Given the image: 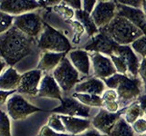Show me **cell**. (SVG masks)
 I'll use <instances>...</instances> for the list:
<instances>
[{
	"instance_id": "4",
	"label": "cell",
	"mask_w": 146,
	"mask_h": 136,
	"mask_svg": "<svg viewBox=\"0 0 146 136\" xmlns=\"http://www.w3.org/2000/svg\"><path fill=\"white\" fill-rule=\"evenodd\" d=\"M38 47L44 52L66 54L71 49V44L66 35L45 23L44 30L38 42Z\"/></svg>"
},
{
	"instance_id": "9",
	"label": "cell",
	"mask_w": 146,
	"mask_h": 136,
	"mask_svg": "<svg viewBox=\"0 0 146 136\" xmlns=\"http://www.w3.org/2000/svg\"><path fill=\"white\" fill-rule=\"evenodd\" d=\"M90 109L89 106L84 105L74 97H66L61 101L60 105L51 111V112L60 115L80 117L85 119L90 118Z\"/></svg>"
},
{
	"instance_id": "3",
	"label": "cell",
	"mask_w": 146,
	"mask_h": 136,
	"mask_svg": "<svg viewBox=\"0 0 146 136\" xmlns=\"http://www.w3.org/2000/svg\"><path fill=\"white\" fill-rule=\"evenodd\" d=\"M109 89L115 90L118 94V102L120 104L129 103L140 97L141 80L137 77H129L127 75L115 74L110 78L102 80Z\"/></svg>"
},
{
	"instance_id": "31",
	"label": "cell",
	"mask_w": 146,
	"mask_h": 136,
	"mask_svg": "<svg viewBox=\"0 0 146 136\" xmlns=\"http://www.w3.org/2000/svg\"><path fill=\"white\" fill-rule=\"evenodd\" d=\"M68 24H70L73 30H74V35H73L72 41L74 44H79L80 41V37L81 35H83V33L86 31L85 27L83 26V25L81 24L80 22H79L78 20H71V21H68L66 22Z\"/></svg>"
},
{
	"instance_id": "49",
	"label": "cell",
	"mask_w": 146,
	"mask_h": 136,
	"mask_svg": "<svg viewBox=\"0 0 146 136\" xmlns=\"http://www.w3.org/2000/svg\"><path fill=\"white\" fill-rule=\"evenodd\" d=\"M141 136H146V134H143V135H141Z\"/></svg>"
},
{
	"instance_id": "26",
	"label": "cell",
	"mask_w": 146,
	"mask_h": 136,
	"mask_svg": "<svg viewBox=\"0 0 146 136\" xmlns=\"http://www.w3.org/2000/svg\"><path fill=\"white\" fill-rule=\"evenodd\" d=\"M143 114V112L141 110L140 103H133L125 109L124 113H123V118L128 124L132 125L137 120L140 119V117Z\"/></svg>"
},
{
	"instance_id": "8",
	"label": "cell",
	"mask_w": 146,
	"mask_h": 136,
	"mask_svg": "<svg viewBox=\"0 0 146 136\" xmlns=\"http://www.w3.org/2000/svg\"><path fill=\"white\" fill-rule=\"evenodd\" d=\"M120 44H118L111 36L100 31L98 35L91 37L90 42L84 45V50L87 52L100 53L111 56L115 54V52Z\"/></svg>"
},
{
	"instance_id": "29",
	"label": "cell",
	"mask_w": 146,
	"mask_h": 136,
	"mask_svg": "<svg viewBox=\"0 0 146 136\" xmlns=\"http://www.w3.org/2000/svg\"><path fill=\"white\" fill-rule=\"evenodd\" d=\"M15 17L16 16L0 11V33L4 34L11 28L13 26L12 25H14Z\"/></svg>"
},
{
	"instance_id": "7",
	"label": "cell",
	"mask_w": 146,
	"mask_h": 136,
	"mask_svg": "<svg viewBox=\"0 0 146 136\" xmlns=\"http://www.w3.org/2000/svg\"><path fill=\"white\" fill-rule=\"evenodd\" d=\"M13 26L29 37L34 38L43 32L45 23H43L42 18L38 13L29 12L16 16Z\"/></svg>"
},
{
	"instance_id": "28",
	"label": "cell",
	"mask_w": 146,
	"mask_h": 136,
	"mask_svg": "<svg viewBox=\"0 0 146 136\" xmlns=\"http://www.w3.org/2000/svg\"><path fill=\"white\" fill-rule=\"evenodd\" d=\"M47 125L58 133H67L65 125H64L61 120L60 115L58 114V113H53V114H51L48 117Z\"/></svg>"
},
{
	"instance_id": "13",
	"label": "cell",
	"mask_w": 146,
	"mask_h": 136,
	"mask_svg": "<svg viewBox=\"0 0 146 136\" xmlns=\"http://www.w3.org/2000/svg\"><path fill=\"white\" fill-rule=\"evenodd\" d=\"M41 7L38 1L34 0H2L0 11L11 16H21Z\"/></svg>"
},
{
	"instance_id": "2",
	"label": "cell",
	"mask_w": 146,
	"mask_h": 136,
	"mask_svg": "<svg viewBox=\"0 0 146 136\" xmlns=\"http://www.w3.org/2000/svg\"><path fill=\"white\" fill-rule=\"evenodd\" d=\"M120 45H129L144 34L125 17L116 15L110 24L100 29Z\"/></svg>"
},
{
	"instance_id": "43",
	"label": "cell",
	"mask_w": 146,
	"mask_h": 136,
	"mask_svg": "<svg viewBox=\"0 0 146 136\" xmlns=\"http://www.w3.org/2000/svg\"><path fill=\"white\" fill-rule=\"evenodd\" d=\"M40 7H55L57 6V5L60 4L61 1H59V0H52V1H50V0H48V1H47V0H40V1H38Z\"/></svg>"
},
{
	"instance_id": "30",
	"label": "cell",
	"mask_w": 146,
	"mask_h": 136,
	"mask_svg": "<svg viewBox=\"0 0 146 136\" xmlns=\"http://www.w3.org/2000/svg\"><path fill=\"white\" fill-rule=\"evenodd\" d=\"M0 136H12L10 117L3 111L1 112V120H0Z\"/></svg>"
},
{
	"instance_id": "14",
	"label": "cell",
	"mask_w": 146,
	"mask_h": 136,
	"mask_svg": "<svg viewBox=\"0 0 146 136\" xmlns=\"http://www.w3.org/2000/svg\"><path fill=\"white\" fill-rule=\"evenodd\" d=\"M43 72L39 69L27 71L22 75L21 83L17 88V93L29 95H38Z\"/></svg>"
},
{
	"instance_id": "32",
	"label": "cell",
	"mask_w": 146,
	"mask_h": 136,
	"mask_svg": "<svg viewBox=\"0 0 146 136\" xmlns=\"http://www.w3.org/2000/svg\"><path fill=\"white\" fill-rule=\"evenodd\" d=\"M131 48L143 58H146V35H141V37L134 41L131 44Z\"/></svg>"
},
{
	"instance_id": "12",
	"label": "cell",
	"mask_w": 146,
	"mask_h": 136,
	"mask_svg": "<svg viewBox=\"0 0 146 136\" xmlns=\"http://www.w3.org/2000/svg\"><path fill=\"white\" fill-rule=\"evenodd\" d=\"M124 110L119 111L118 112L111 113L107 112L105 109H100V112L96 114L93 119L91 120V124L96 130H98L100 133H104L109 136L110 133L114 125L116 124L118 120L124 113Z\"/></svg>"
},
{
	"instance_id": "16",
	"label": "cell",
	"mask_w": 146,
	"mask_h": 136,
	"mask_svg": "<svg viewBox=\"0 0 146 136\" xmlns=\"http://www.w3.org/2000/svg\"><path fill=\"white\" fill-rule=\"evenodd\" d=\"M38 96L58 99L60 102L63 100L61 96V88L59 87L53 75L47 74L43 76L39 85Z\"/></svg>"
},
{
	"instance_id": "5",
	"label": "cell",
	"mask_w": 146,
	"mask_h": 136,
	"mask_svg": "<svg viewBox=\"0 0 146 136\" xmlns=\"http://www.w3.org/2000/svg\"><path fill=\"white\" fill-rule=\"evenodd\" d=\"M53 77L62 91L68 93L80 84V73L66 56L53 71Z\"/></svg>"
},
{
	"instance_id": "19",
	"label": "cell",
	"mask_w": 146,
	"mask_h": 136,
	"mask_svg": "<svg viewBox=\"0 0 146 136\" xmlns=\"http://www.w3.org/2000/svg\"><path fill=\"white\" fill-rule=\"evenodd\" d=\"M114 56H121L126 62L128 71L131 73V75L133 77L138 76L141 63H139V59L131 46H130V45H119Z\"/></svg>"
},
{
	"instance_id": "25",
	"label": "cell",
	"mask_w": 146,
	"mask_h": 136,
	"mask_svg": "<svg viewBox=\"0 0 146 136\" xmlns=\"http://www.w3.org/2000/svg\"><path fill=\"white\" fill-rule=\"evenodd\" d=\"M72 97L79 100L81 103H83L84 105L89 106V107H102V106H103L102 98V96H99V95L74 93L72 94Z\"/></svg>"
},
{
	"instance_id": "44",
	"label": "cell",
	"mask_w": 146,
	"mask_h": 136,
	"mask_svg": "<svg viewBox=\"0 0 146 136\" xmlns=\"http://www.w3.org/2000/svg\"><path fill=\"white\" fill-rule=\"evenodd\" d=\"M79 136H107L105 134H102V133H100L98 130H96L95 128L93 129H89L87 130L86 131H84L83 133H81Z\"/></svg>"
},
{
	"instance_id": "42",
	"label": "cell",
	"mask_w": 146,
	"mask_h": 136,
	"mask_svg": "<svg viewBox=\"0 0 146 136\" xmlns=\"http://www.w3.org/2000/svg\"><path fill=\"white\" fill-rule=\"evenodd\" d=\"M139 75L141 76V80L143 81V83L146 85V58H143L140 67H139Z\"/></svg>"
},
{
	"instance_id": "22",
	"label": "cell",
	"mask_w": 146,
	"mask_h": 136,
	"mask_svg": "<svg viewBox=\"0 0 146 136\" xmlns=\"http://www.w3.org/2000/svg\"><path fill=\"white\" fill-rule=\"evenodd\" d=\"M65 56L66 54L64 53L43 52L40 56L38 69L42 72H48L51 70L54 71Z\"/></svg>"
},
{
	"instance_id": "23",
	"label": "cell",
	"mask_w": 146,
	"mask_h": 136,
	"mask_svg": "<svg viewBox=\"0 0 146 136\" xmlns=\"http://www.w3.org/2000/svg\"><path fill=\"white\" fill-rule=\"evenodd\" d=\"M75 17L77 18L78 21L80 22L81 24L83 25L88 35L93 37V36L99 34L100 29L97 27V26H96V24L94 23L92 18H91V16L90 14L86 13L85 11L82 10V9L81 10H76Z\"/></svg>"
},
{
	"instance_id": "10",
	"label": "cell",
	"mask_w": 146,
	"mask_h": 136,
	"mask_svg": "<svg viewBox=\"0 0 146 136\" xmlns=\"http://www.w3.org/2000/svg\"><path fill=\"white\" fill-rule=\"evenodd\" d=\"M117 5L115 1H99L96 5L91 18L99 29L107 26L116 16Z\"/></svg>"
},
{
	"instance_id": "46",
	"label": "cell",
	"mask_w": 146,
	"mask_h": 136,
	"mask_svg": "<svg viewBox=\"0 0 146 136\" xmlns=\"http://www.w3.org/2000/svg\"><path fill=\"white\" fill-rule=\"evenodd\" d=\"M1 65H2V66H1V74H3V73L7 70V69H6V65L7 66L8 65L3 60V59H2V61H1Z\"/></svg>"
},
{
	"instance_id": "41",
	"label": "cell",
	"mask_w": 146,
	"mask_h": 136,
	"mask_svg": "<svg viewBox=\"0 0 146 136\" xmlns=\"http://www.w3.org/2000/svg\"><path fill=\"white\" fill-rule=\"evenodd\" d=\"M16 92H17V90H13V91H1L0 90V103H1V105H4L5 103L8 101L7 98L10 96V95L15 94Z\"/></svg>"
},
{
	"instance_id": "40",
	"label": "cell",
	"mask_w": 146,
	"mask_h": 136,
	"mask_svg": "<svg viewBox=\"0 0 146 136\" xmlns=\"http://www.w3.org/2000/svg\"><path fill=\"white\" fill-rule=\"evenodd\" d=\"M67 6L71 7L74 10H81L82 9V1L80 0H66V1H63Z\"/></svg>"
},
{
	"instance_id": "37",
	"label": "cell",
	"mask_w": 146,
	"mask_h": 136,
	"mask_svg": "<svg viewBox=\"0 0 146 136\" xmlns=\"http://www.w3.org/2000/svg\"><path fill=\"white\" fill-rule=\"evenodd\" d=\"M104 109L109 112L115 113L119 112V107H120V103L118 101L115 102H105L103 103Z\"/></svg>"
},
{
	"instance_id": "15",
	"label": "cell",
	"mask_w": 146,
	"mask_h": 136,
	"mask_svg": "<svg viewBox=\"0 0 146 136\" xmlns=\"http://www.w3.org/2000/svg\"><path fill=\"white\" fill-rule=\"evenodd\" d=\"M115 3L117 5V15L125 17L146 35V16L143 9L123 6L117 1H115Z\"/></svg>"
},
{
	"instance_id": "35",
	"label": "cell",
	"mask_w": 146,
	"mask_h": 136,
	"mask_svg": "<svg viewBox=\"0 0 146 136\" xmlns=\"http://www.w3.org/2000/svg\"><path fill=\"white\" fill-rule=\"evenodd\" d=\"M103 103L105 102H115L118 101V94L115 90L113 89H108L105 90V92L102 95Z\"/></svg>"
},
{
	"instance_id": "1",
	"label": "cell",
	"mask_w": 146,
	"mask_h": 136,
	"mask_svg": "<svg viewBox=\"0 0 146 136\" xmlns=\"http://www.w3.org/2000/svg\"><path fill=\"white\" fill-rule=\"evenodd\" d=\"M34 38L29 37L16 26H12L6 33L0 35L1 57L12 67L23 58L33 53Z\"/></svg>"
},
{
	"instance_id": "36",
	"label": "cell",
	"mask_w": 146,
	"mask_h": 136,
	"mask_svg": "<svg viewBox=\"0 0 146 136\" xmlns=\"http://www.w3.org/2000/svg\"><path fill=\"white\" fill-rule=\"evenodd\" d=\"M97 3L98 2L96 0H84V1H82V10L91 15Z\"/></svg>"
},
{
	"instance_id": "17",
	"label": "cell",
	"mask_w": 146,
	"mask_h": 136,
	"mask_svg": "<svg viewBox=\"0 0 146 136\" xmlns=\"http://www.w3.org/2000/svg\"><path fill=\"white\" fill-rule=\"evenodd\" d=\"M60 118L64 125H65L67 133L71 135H80L87 130H89L91 124V122L88 119H85V118L66 115H60Z\"/></svg>"
},
{
	"instance_id": "47",
	"label": "cell",
	"mask_w": 146,
	"mask_h": 136,
	"mask_svg": "<svg viewBox=\"0 0 146 136\" xmlns=\"http://www.w3.org/2000/svg\"><path fill=\"white\" fill-rule=\"evenodd\" d=\"M143 11L144 13V15L146 16V1L144 0V1H143Z\"/></svg>"
},
{
	"instance_id": "21",
	"label": "cell",
	"mask_w": 146,
	"mask_h": 136,
	"mask_svg": "<svg viewBox=\"0 0 146 136\" xmlns=\"http://www.w3.org/2000/svg\"><path fill=\"white\" fill-rule=\"evenodd\" d=\"M22 75H19L13 67L7 68L0 76V90L13 91L17 90L21 83Z\"/></svg>"
},
{
	"instance_id": "20",
	"label": "cell",
	"mask_w": 146,
	"mask_h": 136,
	"mask_svg": "<svg viewBox=\"0 0 146 136\" xmlns=\"http://www.w3.org/2000/svg\"><path fill=\"white\" fill-rule=\"evenodd\" d=\"M105 86L106 85L102 79H99L97 77H91L88 80L78 84L75 87V93L100 96L105 92Z\"/></svg>"
},
{
	"instance_id": "18",
	"label": "cell",
	"mask_w": 146,
	"mask_h": 136,
	"mask_svg": "<svg viewBox=\"0 0 146 136\" xmlns=\"http://www.w3.org/2000/svg\"><path fill=\"white\" fill-rule=\"evenodd\" d=\"M68 59L79 73L84 75H90L91 61L90 54L87 51L81 49L72 50L68 54Z\"/></svg>"
},
{
	"instance_id": "38",
	"label": "cell",
	"mask_w": 146,
	"mask_h": 136,
	"mask_svg": "<svg viewBox=\"0 0 146 136\" xmlns=\"http://www.w3.org/2000/svg\"><path fill=\"white\" fill-rule=\"evenodd\" d=\"M61 133H58L57 131H53L49 126L44 125L40 128L38 133L36 136H59Z\"/></svg>"
},
{
	"instance_id": "11",
	"label": "cell",
	"mask_w": 146,
	"mask_h": 136,
	"mask_svg": "<svg viewBox=\"0 0 146 136\" xmlns=\"http://www.w3.org/2000/svg\"><path fill=\"white\" fill-rule=\"evenodd\" d=\"M90 57L95 77L105 80L117 74V70L111 57H107L100 53L90 54Z\"/></svg>"
},
{
	"instance_id": "48",
	"label": "cell",
	"mask_w": 146,
	"mask_h": 136,
	"mask_svg": "<svg viewBox=\"0 0 146 136\" xmlns=\"http://www.w3.org/2000/svg\"><path fill=\"white\" fill-rule=\"evenodd\" d=\"M59 136H76V135H71V134H68V133H61Z\"/></svg>"
},
{
	"instance_id": "45",
	"label": "cell",
	"mask_w": 146,
	"mask_h": 136,
	"mask_svg": "<svg viewBox=\"0 0 146 136\" xmlns=\"http://www.w3.org/2000/svg\"><path fill=\"white\" fill-rule=\"evenodd\" d=\"M139 100V103L141 105V110H143V113L146 115V95H141L138 98Z\"/></svg>"
},
{
	"instance_id": "39",
	"label": "cell",
	"mask_w": 146,
	"mask_h": 136,
	"mask_svg": "<svg viewBox=\"0 0 146 136\" xmlns=\"http://www.w3.org/2000/svg\"><path fill=\"white\" fill-rule=\"evenodd\" d=\"M119 4H121L123 6L134 7V8H143V1H139V0H118Z\"/></svg>"
},
{
	"instance_id": "27",
	"label": "cell",
	"mask_w": 146,
	"mask_h": 136,
	"mask_svg": "<svg viewBox=\"0 0 146 136\" xmlns=\"http://www.w3.org/2000/svg\"><path fill=\"white\" fill-rule=\"evenodd\" d=\"M52 9L55 13H57L58 15L60 16L65 22L71 21L73 16H75V10L74 9H72L71 7L67 6V5L63 1H61L60 4H58V5H57V6L53 7Z\"/></svg>"
},
{
	"instance_id": "34",
	"label": "cell",
	"mask_w": 146,
	"mask_h": 136,
	"mask_svg": "<svg viewBox=\"0 0 146 136\" xmlns=\"http://www.w3.org/2000/svg\"><path fill=\"white\" fill-rule=\"evenodd\" d=\"M131 126L134 133L141 135H143L144 133H146V120L143 119V118L138 119Z\"/></svg>"
},
{
	"instance_id": "50",
	"label": "cell",
	"mask_w": 146,
	"mask_h": 136,
	"mask_svg": "<svg viewBox=\"0 0 146 136\" xmlns=\"http://www.w3.org/2000/svg\"><path fill=\"white\" fill-rule=\"evenodd\" d=\"M145 89H146V85H145Z\"/></svg>"
},
{
	"instance_id": "24",
	"label": "cell",
	"mask_w": 146,
	"mask_h": 136,
	"mask_svg": "<svg viewBox=\"0 0 146 136\" xmlns=\"http://www.w3.org/2000/svg\"><path fill=\"white\" fill-rule=\"evenodd\" d=\"M109 136H134V131L132 126L125 121L123 117H121L114 125Z\"/></svg>"
},
{
	"instance_id": "6",
	"label": "cell",
	"mask_w": 146,
	"mask_h": 136,
	"mask_svg": "<svg viewBox=\"0 0 146 136\" xmlns=\"http://www.w3.org/2000/svg\"><path fill=\"white\" fill-rule=\"evenodd\" d=\"M7 111L8 116L15 121L25 120L34 112L44 111L29 103L19 94H15L7 102Z\"/></svg>"
},
{
	"instance_id": "33",
	"label": "cell",
	"mask_w": 146,
	"mask_h": 136,
	"mask_svg": "<svg viewBox=\"0 0 146 136\" xmlns=\"http://www.w3.org/2000/svg\"><path fill=\"white\" fill-rule=\"evenodd\" d=\"M110 57H111L118 74L126 75V73L128 72V66H127L126 62L124 61V59L120 56H111Z\"/></svg>"
}]
</instances>
